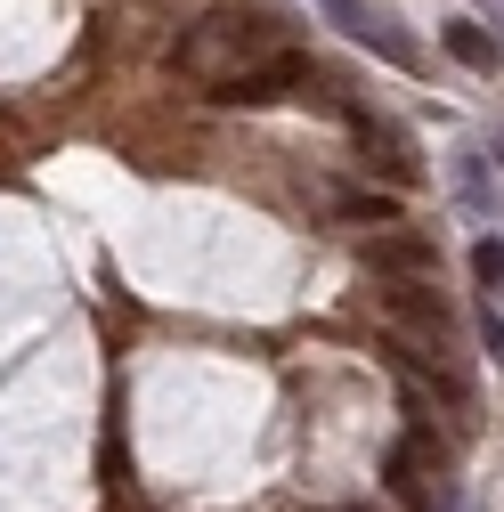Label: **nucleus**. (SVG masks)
<instances>
[{
    "label": "nucleus",
    "instance_id": "f257e3e1",
    "mask_svg": "<svg viewBox=\"0 0 504 512\" xmlns=\"http://www.w3.org/2000/svg\"><path fill=\"white\" fill-rule=\"evenodd\" d=\"M269 49H285V25L269 9H212L196 33L179 41V66L204 74V82H220L228 66H252V57H269Z\"/></svg>",
    "mask_w": 504,
    "mask_h": 512
},
{
    "label": "nucleus",
    "instance_id": "f03ea898",
    "mask_svg": "<svg viewBox=\"0 0 504 512\" xmlns=\"http://www.w3.org/2000/svg\"><path fill=\"white\" fill-rule=\"evenodd\" d=\"M293 90H309V57H301V49H269V57L228 66V74L212 82L220 106H277V98H293Z\"/></svg>",
    "mask_w": 504,
    "mask_h": 512
},
{
    "label": "nucleus",
    "instance_id": "7ed1b4c3",
    "mask_svg": "<svg viewBox=\"0 0 504 512\" xmlns=\"http://www.w3.org/2000/svg\"><path fill=\"white\" fill-rule=\"evenodd\" d=\"M326 17L358 41V49H374V57H383V66H399V74H415L423 66V49L399 33V17H383V9H366V0H326Z\"/></svg>",
    "mask_w": 504,
    "mask_h": 512
},
{
    "label": "nucleus",
    "instance_id": "20e7f679",
    "mask_svg": "<svg viewBox=\"0 0 504 512\" xmlns=\"http://www.w3.org/2000/svg\"><path fill=\"white\" fill-rule=\"evenodd\" d=\"M350 131H358V163H366V171H383L391 187H415V179H423L415 147H407V139L391 131L383 114H350Z\"/></svg>",
    "mask_w": 504,
    "mask_h": 512
},
{
    "label": "nucleus",
    "instance_id": "39448f33",
    "mask_svg": "<svg viewBox=\"0 0 504 512\" xmlns=\"http://www.w3.org/2000/svg\"><path fill=\"white\" fill-rule=\"evenodd\" d=\"M383 309L399 317V326H415L423 342H439V350H448V334H456V317H448V301H439L423 277H391L383 285Z\"/></svg>",
    "mask_w": 504,
    "mask_h": 512
},
{
    "label": "nucleus",
    "instance_id": "423d86ee",
    "mask_svg": "<svg viewBox=\"0 0 504 512\" xmlns=\"http://www.w3.org/2000/svg\"><path fill=\"white\" fill-rule=\"evenodd\" d=\"M366 269H383V277H431L439 269V244L431 236H399V228H374L366 236Z\"/></svg>",
    "mask_w": 504,
    "mask_h": 512
},
{
    "label": "nucleus",
    "instance_id": "0eeeda50",
    "mask_svg": "<svg viewBox=\"0 0 504 512\" xmlns=\"http://www.w3.org/2000/svg\"><path fill=\"white\" fill-rule=\"evenodd\" d=\"M334 212H342V220H358V228H391V220H399V196H366V187H342Z\"/></svg>",
    "mask_w": 504,
    "mask_h": 512
},
{
    "label": "nucleus",
    "instance_id": "6e6552de",
    "mask_svg": "<svg viewBox=\"0 0 504 512\" xmlns=\"http://www.w3.org/2000/svg\"><path fill=\"white\" fill-rule=\"evenodd\" d=\"M448 49L464 57V66H472V74H488V66H496V41H488L480 25H448Z\"/></svg>",
    "mask_w": 504,
    "mask_h": 512
},
{
    "label": "nucleus",
    "instance_id": "1a4fd4ad",
    "mask_svg": "<svg viewBox=\"0 0 504 512\" xmlns=\"http://www.w3.org/2000/svg\"><path fill=\"white\" fill-rule=\"evenodd\" d=\"M472 277H480V293H496V285H504V244H496V236H480V244H472Z\"/></svg>",
    "mask_w": 504,
    "mask_h": 512
},
{
    "label": "nucleus",
    "instance_id": "9d476101",
    "mask_svg": "<svg viewBox=\"0 0 504 512\" xmlns=\"http://www.w3.org/2000/svg\"><path fill=\"white\" fill-rule=\"evenodd\" d=\"M391 496L423 512V480H415V447H399V456H391Z\"/></svg>",
    "mask_w": 504,
    "mask_h": 512
}]
</instances>
